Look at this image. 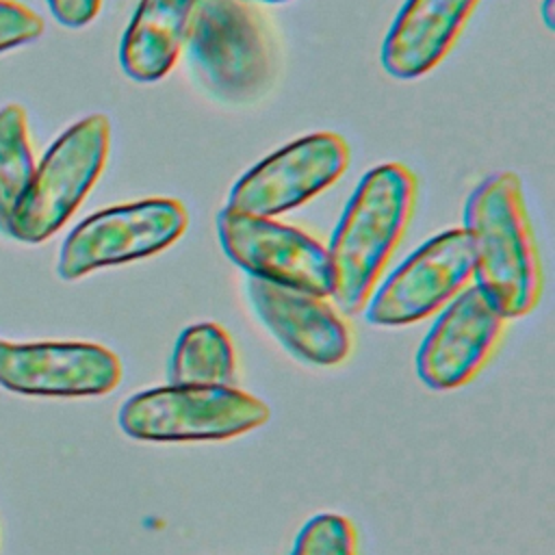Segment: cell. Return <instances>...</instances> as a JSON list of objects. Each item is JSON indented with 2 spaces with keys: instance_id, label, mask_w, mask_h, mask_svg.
<instances>
[{
  "instance_id": "2e32d148",
  "label": "cell",
  "mask_w": 555,
  "mask_h": 555,
  "mask_svg": "<svg viewBox=\"0 0 555 555\" xmlns=\"http://www.w3.org/2000/svg\"><path fill=\"white\" fill-rule=\"evenodd\" d=\"M35 171L28 119L22 106L0 108V230L7 234L11 212Z\"/></svg>"
},
{
  "instance_id": "9a60e30c",
  "label": "cell",
  "mask_w": 555,
  "mask_h": 555,
  "mask_svg": "<svg viewBox=\"0 0 555 555\" xmlns=\"http://www.w3.org/2000/svg\"><path fill=\"white\" fill-rule=\"evenodd\" d=\"M167 379L176 386H234L236 351L230 334L212 321L186 327L176 340Z\"/></svg>"
},
{
  "instance_id": "30bf717a",
  "label": "cell",
  "mask_w": 555,
  "mask_h": 555,
  "mask_svg": "<svg viewBox=\"0 0 555 555\" xmlns=\"http://www.w3.org/2000/svg\"><path fill=\"white\" fill-rule=\"evenodd\" d=\"M119 358L98 343L0 340V386L30 397H98L117 388Z\"/></svg>"
},
{
  "instance_id": "52a82bcc",
  "label": "cell",
  "mask_w": 555,
  "mask_h": 555,
  "mask_svg": "<svg viewBox=\"0 0 555 555\" xmlns=\"http://www.w3.org/2000/svg\"><path fill=\"white\" fill-rule=\"evenodd\" d=\"M347 165L349 145L340 134H304L247 169L230 189L225 210L275 219L332 186Z\"/></svg>"
},
{
  "instance_id": "277c9868",
  "label": "cell",
  "mask_w": 555,
  "mask_h": 555,
  "mask_svg": "<svg viewBox=\"0 0 555 555\" xmlns=\"http://www.w3.org/2000/svg\"><path fill=\"white\" fill-rule=\"evenodd\" d=\"M111 150V121L102 113L69 126L46 152L15 204L7 234L20 243L50 238L82 204Z\"/></svg>"
},
{
  "instance_id": "5b68a950",
  "label": "cell",
  "mask_w": 555,
  "mask_h": 555,
  "mask_svg": "<svg viewBox=\"0 0 555 555\" xmlns=\"http://www.w3.org/2000/svg\"><path fill=\"white\" fill-rule=\"evenodd\" d=\"M269 405L236 386H163L119 408V427L137 440H228L269 421Z\"/></svg>"
},
{
  "instance_id": "3957f363",
  "label": "cell",
  "mask_w": 555,
  "mask_h": 555,
  "mask_svg": "<svg viewBox=\"0 0 555 555\" xmlns=\"http://www.w3.org/2000/svg\"><path fill=\"white\" fill-rule=\"evenodd\" d=\"M182 52L195 80L230 104L262 98L278 74L271 28L247 0H197Z\"/></svg>"
},
{
  "instance_id": "7c38bea8",
  "label": "cell",
  "mask_w": 555,
  "mask_h": 555,
  "mask_svg": "<svg viewBox=\"0 0 555 555\" xmlns=\"http://www.w3.org/2000/svg\"><path fill=\"white\" fill-rule=\"evenodd\" d=\"M245 297L260 323L299 360L334 366L351 353V330L327 297L251 275L245 282Z\"/></svg>"
},
{
  "instance_id": "ac0fdd59",
  "label": "cell",
  "mask_w": 555,
  "mask_h": 555,
  "mask_svg": "<svg viewBox=\"0 0 555 555\" xmlns=\"http://www.w3.org/2000/svg\"><path fill=\"white\" fill-rule=\"evenodd\" d=\"M43 33V20L28 7L0 0V52L30 43Z\"/></svg>"
},
{
  "instance_id": "4fadbf2b",
  "label": "cell",
  "mask_w": 555,
  "mask_h": 555,
  "mask_svg": "<svg viewBox=\"0 0 555 555\" xmlns=\"http://www.w3.org/2000/svg\"><path fill=\"white\" fill-rule=\"evenodd\" d=\"M481 0H405L382 46V65L395 78L431 72L455 46Z\"/></svg>"
},
{
  "instance_id": "5bb4252c",
  "label": "cell",
  "mask_w": 555,
  "mask_h": 555,
  "mask_svg": "<svg viewBox=\"0 0 555 555\" xmlns=\"http://www.w3.org/2000/svg\"><path fill=\"white\" fill-rule=\"evenodd\" d=\"M197 0H139L119 43V63L137 82L167 76L182 54Z\"/></svg>"
},
{
  "instance_id": "d6986e66",
  "label": "cell",
  "mask_w": 555,
  "mask_h": 555,
  "mask_svg": "<svg viewBox=\"0 0 555 555\" xmlns=\"http://www.w3.org/2000/svg\"><path fill=\"white\" fill-rule=\"evenodd\" d=\"M48 7L56 22L69 28H80L93 22L100 13L102 0H48Z\"/></svg>"
},
{
  "instance_id": "ba28073f",
  "label": "cell",
  "mask_w": 555,
  "mask_h": 555,
  "mask_svg": "<svg viewBox=\"0 0 555 555\" xmlns=\"http://www.w3.org/2000/svg\"><path fill=\"white\" fill-rule=\"evenodd\" d=\"M217 234L228 258L260 278L319 297H332L334 271L327 247L312 234L273 217L221 210Z\"/></svg>"
},
{
  "instance_id": "ffe728a7",
  "label": "cell",
  "mask_w": 555,
  "mask_h": 555,
  "mask_svg": "<svg viewBox=\"0 0 555 555\" xmlns=\"http://www.w3.org/2000/svg\"><path fill=\"white\" fill-rule=\"evenodd\" d=\"M540 13H542V20H544V26L548 30H555V0H542Z\"/></svg>"
},
{
  "instance_id": "44dd1931",
  "label": "cell",
  "mask_w": 555,
  "mask_h": 555,
  "mask_svg": "<svg viewBox=\"0 0 555 555\" xmlns=\"http://www.w3.org/2000/svg\"><path fill=\"white\" fill-rule=\"evenodd\" d=\"M262 2H286V0H262Z\"/></svg>"
},
{
  "instance_id": "7a4b0ae2",
  "label": "cell",
  "mask_w": 555,
  "mask_h": 555,
  "mask_svg": "<svg viewBox=\"0 0 555 555\" xmlns=\"http://www.w3.org/2000/svg\"><path fill=\"white\" fill-rule=\"evenodd\" d=\"M416 178L401 163H384L362 176L349 197L327 254L334 271L332 299L345 314L360 312L408 232Z\"/></svg>"
},
{
  "instance_id": "8992f818",
  "label": "cell",
  "mask_w": 555,
  "mask_h": 555,
  "mask_svg": "<svg viewBox=\"0 0 555 555\" xmlns=\"http://www.w3.org/2000/svg\"><path fill=\"white\" fill-rule=\"evenodd\" d=\"M189 225L180 199L147 197L108 206L82 219L63 241L56 271L78 280L95 269L126 264L167 249Z\"/></svg>"
},
{
  "instance_id": "9c48e42d",
  "label": "cell",
  "mask_w": 555,
  "mask_h": 555,
  "mask_svg": "<svg viewBox=\"0 0 555 555\" xmlns=\"http://www.w3.org/2000/svg\"><path fill=\"white\" fill-rule=\"evenodd\" d=\"M475 254L464 228L447 230L414 249L366 301L373 325H408L442 310L473 284Z\"/></svg>"
},
{
  "instance_id": "6da1fadb",
  "label": "cell",
  "mask_w": 555,
  "mask_h": 555,
  "mask_svg": "<svg viewBox=\"0 0 555 555\" xmlns=\"http://www.w3.org/2000/svg\"><path fill=\"white\" fill-rule=\"evenodd\" d=\"M464 230L473 241L475 284L503 319L529 314L540 304L544 273L522 182L514 171H496L470 191Z\"/></svg>"
},
{
  "instance_id": "e0dca14e",
  "label": "cell",
  "mask_w": 555,
  "mask_h": 555,
  "mask_svg": "<svg viewBox=\"0 0 555 555\" xmlns=\"http://www.w3.org/2000/svg\"><path fill=\"white\" fill-rule=\"evenodd\" d=\"M291 555H358L353 522L340 514H317L306 520Z\"/></svg>"
},
{
  "instance_id": "8fae6325",
  "label": "cell",
  "mask_w": 555,
  "mask_h": 555,
  "mask_svg": "<svg viewBox=\"0 0 555 555\" xmlns=\"http://www.w3.org/2000/svg\"><path fill=\"white\" fill-rule=\"evenodd\" d=\"M505 319L477 284L462 288L438 314L416 353L427 388L451 390L470 382L496 351Z\"/></svg>"
}]
</instances>
